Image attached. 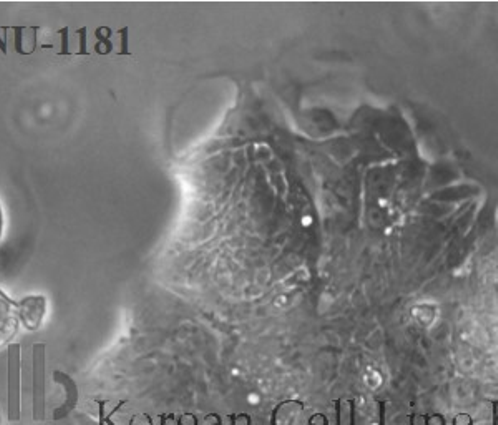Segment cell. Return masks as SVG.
Returning a JSON list of instances; mask_svg holds the SVG:
<instances>
[{"instance_id": "6da1fadb", "label": "cell", "mask_w": 498, "mask_h": 425, "mask_svg": "<svg viewBox=\"0 0 498 425\" xmlns=\"http://www.w3.org/2000/svg\"><path fill=\"white\" fill-rule=\"evenodd\" d=\"M352 408L350 404L342 400L339 402V425H352Z\"/></svg>"}, {"instance_id": "7a4b0ae2", "label": "cell", "mask_w": 498, "mask_h": 425, "mask_svg": "<svg viewBox=\"0 0 498 425\" xmlns=\"http://www.w3.org/2000/svg\"><path fill=\"white\" fill-rule=\"evenodd\" d=\"M122 35H123V46H122V52H120V54L128 55V54H130V52H128V28H123V30H122Z\"/></svg>"}]
</instances>
